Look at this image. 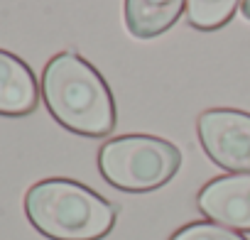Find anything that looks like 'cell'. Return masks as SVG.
Segmentation results:
<instances>
[{
    "instance_id": "obj_1",
    "label": "cell",
    "mask_w": 250,
    "mask_h": 240,
    "mask_svg": "<svg viewBox=\"0 0 250 240\" xmlns=\"http://www.w3.org/2000/svg\"><path fill=\"white\" fill-rule=\"evenodd\" d=\"M42 98L57 123L83 138L115 128V100L103 76L76 52L52 57L42 71Z\"/></svg>"
},
{
    "instance_id": "obj_2",
    "label": "cell",
    "mask_w": 250,
    "mask_h": 240,
    "mask_svg": "<svg viewBox=\"0 0 250 240\" xmlns=\"http://www.w3.org/2000/svg\"><path fill=\"white\" fill-rule=\"evenodd\" d=\"M30 223L49 240H101L113 230L115 206L71 179H44L25 194Z\"/></svg>"
},
{
    "instance_id": "obj_3",
    "label": "cell",
    "mask_w": 250,
    "mask_h": 240,
    "mask_svg": "<svg viewBox=\"0 0 250 240\" xmlns=\"http://www.w3.org/2000/svg\"><path fill=\"white\" fill-rule=\"evenodd\" d=\"M182 164V152L155 135H123L98 152L103 179L123 191H152L165 186Z\"/></svg>"
},
{
    "instance_id": "obj_4",
    "label": "cell",
    "mask_w": 250,
    "mask_h": 240,
    "mask_svg": "<svg viewBox=\"0 0 250 240\" xmlns=\"http://www.w3.org/2000/svg\"><path fill=\"white\" fill-rule=\"evenodd\" d=\"M204 152L228 172L250 174V113L235 108H211L196 120Z\"/></svg>"
},
{
    "instance_id": "obj_5",
    "label": "cell",
    "mask_w": 250,
    "mask_h": 240,
    "mask_svg": "<svg viewBox=\"0 0 250 240\" xmlns=\"http://www.w3.org/2000/svg\"><path fill=\"white\" fill-rule=\"evenodd\" d=\"M199 211L230 230H250V174H230L208 181L196 196Z\"/></svg>"
},
{
    "instance_id": "obj_6",
    "label": "cell",
    "mask_w": 250,
    "mask_h": 240,
    "mask_svg": "<svg viewBox=\"0 0 250 240\" xmlns=\"http://www.w3.org/2000/svg\"><path fill=\"white\" fill-rule=\"evenodd\" d=\"M40 88L32 69L13 52L0 49V115L22 118L37 108Z\"/></svg>"
},
{
    "instance_id": "obj_7",
    "label": "cell",
    "mask_w": 250,
    "mask_h": 240,
    "mask_svg": "<svg viewBox=\"0 0 250 240\" xmlns=\"http://www.w3.org/2000/svg\"><path fill=\"white\" fill-rule=\"evenodd\" d=\"M187 0H125V25L133 37L150 40L167 32L182 15Z\"/></svg>"
},
{
    "instance_id": "obj_8",
    "label": "cell",
    "mask_w": 250,
    "mask_h": 240,
    "mask_svg": "<svg viewBox=\"0 0 250 240\" xmlns=\"http://www.w3.org/2000/svg\"><path fill=\"white\" fill-rule=\"evenodd\" d=\"M240 0H187V20L194 30L213 32L228 25Z\"/></svg>"
},
{
    "instance_id": "obj_9",
    "label": "cell",
    "mask_w": 250,
    "mask_h": 240,
    "mask_svg": "<svg viewBox=\"0 0 250 240\" xmlns=\"http://www.w3.org/2000/svg\"><path fill=\"white\" fill-rule=\"evenodd\" d=\"M169 240H248V238H243L240 233H235L226 225H218L213 220H196V223H189L182 230H177Z\"/></svg>"
},
{
    "instance_id": "obj_10",
    "label": "cell",
    "mask_w": 250,
    "mask_h": 240,
    "mask_svg": "<svg viewBox=\"0 0 250 240\" xmlns=\"http://www.w3.org/2000/svg\"><path fill=\"white\" fill-rule=\"evenodd\" d=\"M240 10H243V15L250 20V0H240Z\"/></svg>"
}]
</instances>
